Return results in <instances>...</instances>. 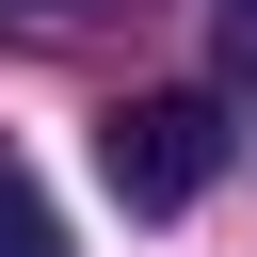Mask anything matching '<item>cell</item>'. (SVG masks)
Returning <instances> with one entry per match:
<instances>
[{
  "instance_id": "obj_2",
  "label": "cell",
  "mask_w": 257,
  "mask_h": 257,
  "mask_svg": "<svg viewBox=\"0 0 257 257\" xmlns=\"http://www.w3.org/2000/svg\"><path fill=\"white\" fill-rule=\"evenodd\" d=\"M0 257H80V241H64V209H48V177H32L16 145H0Z\"/></svg>"
},
{
  "instance_id": "obj_1",
  "label": "cell",
  "mask_w": 257,
  "mask_h": 257,
  "mask_svg": "<svg viewBox=\"0 0 257 257\" xmlns=\"http://www.w3.org/2000/svg\"><path fill=\"white\" fill-rule=\"evenodd\" d=\"M96 177L128 193V209H193L209 177H225V96H112L96 112Z\"/></svg>"
},
{
  "instance_id": "obj_3",
  "label": "cell",
  "mask_w": 257,
  "mask_h": 257,
  "mask_svg": "<svg viewBox=\"0 0 257 257\" xmlns=\"http://www.w3.org/2000/svg\"><path fill=\"white\" fill-rule=\"evenodd\" d=\"M209 32H225V80L257 96V0H209Z\"/></svg>"
},
{
  "instance_id": "obj_4",
  "label": "cell",
  "mask_w": 257,
  "mask_h": 257,
  "mask_svg": "<svg viewBox=\"0 0 257 257\" xmlns=\"http://www.w3.org/2000/svg\"><path fill=\"white\" fill-rule=\"evenodd\" d=\"M32 16H96V0H32Z\"/></svg>"
}]
</instances>
